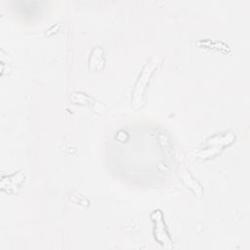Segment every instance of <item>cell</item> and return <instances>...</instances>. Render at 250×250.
<instances>
[{
    "instance_id": "6da1fadb",
    "label": "cell",
    "mask_w": 250,
    "mask_h": 250,
    "mask_svg": "<svg viewBox=\"0 0 250 250\" xmlns=\"http://www.w3.org/2000/svg\"><path fill=\"white\" fill-rule=\"evenodd\" d=\"M159 63V59L158 57H154L148 63H146V65L144 67L140 78L136 84L135 90H134V95H133V105L138 108L142 105V102H143V95L145 92V89L146 87V84L149 80L150 75L152 74V72L154 71L155 67L157 66V64Z\"/></svg>"
}]
</instances>
